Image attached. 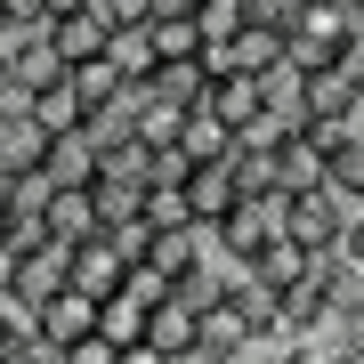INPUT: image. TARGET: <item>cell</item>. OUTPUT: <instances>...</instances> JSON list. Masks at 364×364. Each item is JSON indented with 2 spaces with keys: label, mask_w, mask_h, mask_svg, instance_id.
<instances>
[{
  "label": "cell",
  "mask_w": 364,
  "mask_h": 364,
  "mask_svg": "<svg viewBox=\"0 0 364 364\" xmlns=\"http://www.w3.org/2000/svg\"><path fill=\"white\" fill-rule=\"evenodd\" d=\"M340 251H348V259H364V203L348 210V235H340Z\"/></svg>",
  "instance_id": "7402d4cb"
},
{
  "label": "cell",
  "mask_w": 364,
  "mask_h": 364,
  "mask_svg": "<svg viewBox=\"0 0 364 364\" xmlns=\"http://www.w3.org/2000/svg\"><path fill=\"white\" fill-rule=\"evenodd\" d=\"M0 25H9V0H0Z\"/></svg>",
  "instance_id": "cb8c5ba5"
},
{
  "label": "cell",
  "mask_w": 364,
  "mask_h": 364,
  "mask_svg": "<svg viewBox=\"0 0 364 364\" xmlns=\"http://www.w3.org/2000/svg\"><path fill=\"white\" fill-rule=\"evenodd\" d=\"M105 57L122 65V81H146V73L162 65V57H154V25H114V41H105Z\"/></svg>",
  "instance_id": "9a60e30c"
},
{
  "label": "cell",
  "mask_w": 364,
  "mask_h": 364,
  "mask_svg": "<svg viewBox=\"0 0 364 364\" xmlns=\"http://www.w3.org/2000/svg\"><path fill=\"white\" fill-rule=\"evenodd\" d=\"M146 340H162L170 356H186V348H195V340H203V316L186 308L178 291H170V299H154V316H146Z\"/></svg>",
  "instance_id": "8fae6325"
},
{
  "label": "cell",
  "mask_w": 364,
  "mask_h": 364,
  "mask_svg": "<svg viewBox=\"0 0 364 364\" xmlns=\"http://www.w3.org/2000/svg\"><path fill=\"white\" fill-rule=\"evenodd\" d=\"M0 73H9V49H0Z\"/></svg>",
  "instance_id": "d4e9b609"
},
{
  "label": "cell",
  "mask_w": 364,
  "mask_h": 364,
  "mask_svg": "<svg viewBox=\"0 0 364 364\" xmlns=\"http://www.w3.org/2000/svg\"><path fill=\"white\" fill-rule=\"evenodd\" d=\"M210 41H203V16L195 9H162L154 16V57H203Z\"/></svg>",
  "instance_id": "2e32d148"
},
{
  "label": "cell",
  "mask_w": 364,
  "mask_h": 364,
  "mask_svg": "<svg viewBox=\"0 0 364 364\" xmlns=\"http://www.w3.org/2000/svg\"><path fill=\"white\" fill-rule=\"evenodd\" d=\"M210 114H219L227 130L259 122V114H267V81H259V73H210Z\"/></svg>",
  "instance_id": "ba28073f"
},
{
  "label": "cell",
  "mask_w": 364,
  "mask_h": 364,
  "mask_svg": "<svg viewBox=\"0 0 364 364\" xmlns=\"http://www.w3.org/2000/svg\"><path fill=\"white\" fill-rule=\"evenodd\" d=\"M73 90H81V105H90V122H97L105 105L130 90V81H122V65H114V57H90V65H73Z\"/></svg>",
  "instance_id": "e0dca14e"
},
{
  "label": "cell",
  "mask_w": 364,
  "mask_h": 364,
  "mask_svg": "<svg viewBox=\"0 0 364 364\" xmlns=\"http://www.w3.org/2000/svg\"><path fill=\"white\" fill-rule=\"evenodd\" d=\"M146 90L162 105H178V114H195V105H210V57H162L146 73Z\"/></svg>",
  "instance_id": "52a82bcc"
},
{
  "label": "cell",
  "mask_w": 364,
  "mask_h": 364,
  "mask_svg": "<svg viewBox=\"0 0 364 364\" xmlns=\"http://www.w3.org/2000/svg\"><path fill=\"white\" fill-rule=\"evenodd\" d=\"M275 186H284V195L324 186V138H316V130H291V138H284V154H275Z\"/></svg>",
  "instance_id": "9c48e42d"
},
{
  "label": "cell",
  "mask_w": 364,
  "mask_h": 364,
  "mask_svg": "<svg viewBox=\"0 0 364 364\" xmlns=\"http://www.w3.org/2000/svg\"><path fill=\"white\" fill-rule=\"evenodd\" d=\"M41 154H49V130H41L33 105L25 114H0V170H41Z\"/></svg>",
  "instance_id": "30bf717a"
},
{
  "label": "cell",
  "mask_w": 364,
  "mask_h": 364,
  "mask_svg": "<svg viewBox=\"0 0 364 364\" xmlns=\"http://www.w3.org/2000/svg\"><path fill=\"white\" fill-rule=\"evenodd\" d=\"M227 146H235V130L210 114V105H195V114L178 122V154L186 162H227Z\"/></svg>",
  "instance_id": "4fadbf2b"
},
{
  "label": "cell",
  "mask_w": 364,
  "mask_h": 364,
  "mask_svg": "<svg viewBox=\"0 0 364 364\" xmlns=\"http://www.w3.org/2000/svg\"><path fill=\"white\" fill-rule=\"evenodd\" d=\"M33 114H41V130H81V122H90V105H81V90H73V73L65 81H49V90H33Z\"/></svg>",
  "instance_id": "5bb4252c"
},
{
  "label": "cell",
  "mask_w": 364,
  "mask_h": 364,
  "mask_svg": "<svg viewBox=\"0 0 364 364\" xmlns=\"http://www.w3.org/2000/svg\"><path fill=\"white\" fill-rule=\"evenodd\" d=\"M41 170H49V186H97V122L57 130L49 154H41Z\"/></svg>",
  "instance_id": "5b68a950"
},
{
  "label": "cell",
  "mask_w": 364,
  "mask_h": 364,
  "mask_svg": "<svg viewBox=\"0 0 364 364\" xmlns=\"http://www.w3.org/2000/svg\"><path fill=\"white\" fill-rule=\"evenodd\" d=\"M65 364H122V340L90 332V340H73V348H65Z\"/></svg>",
  "instance_id": "ffe728a7"
},
{
  "label": "cell",
  "mask_w": 364,
  "mask_h": 364,
  "mask_svg": "<svg viewBox=\"0 0 364 364\" xmlns=\"http://www.w3.org/2000/svg\"><path fill=\"white\" fill-rule=\"evenodd\" d=\"M146 316H154V308H146L138 291H114V299H97V332H105V340H146Z\"/></svg>",
  "instance_id": "ac0fdd59"
},
{
  "label": "cell",
  "mask_w": 364,
  "mask_h": 364,
  "mask_svg": "<svg viewBox=\"0 0 364 364\" xmlns=\"http://www.w3.org/2000/svg\"><path fill=\"white\" fill-rule=\"evenodd\" d=\"M73 284L81 291H90V299H114L122 284H130V259H122V243H114V235H81V243H73Z\"/></svg>",
  "instance_id": "277c9868"
},
{
  "label": "cell",
  "mask_w": 364,
  "mask_h": 364,
  "mask_svg": "<svg viewBox=\"0 0 364 364\" xmlns=\"http://www.w3.org/2000/svg\"><path fill=\"white\" fill-rule=\"evenodd\" d=\"M9 195H16V170H0V210H9Z\"/></svg>",
  "instance_id": "603a6c76"
},
{
  "label": "cell",
  "mask_w": 364,
  "mask_h": 364,
  "mask_svg": "<svg viewBox=\"0 0 364 364\" xmlns=\"http://www.w3.org/2000/svg\"><path fill=\"white\" fill-rule=\"evenodd\" d=\"M0 275H9V284L41 308L49 291L73 284V243H57V235H49V243H33V251H16V259H0Z\"/></svg>",
  "instance_id": "3957f363"
},
{
  "label": "cell",
  "mask_w": 364,
  "mask_h": 364,
  "mask_svg": "<svg viewBox=\"0 0 364 364\" xmlns=\"http://www.w3.org/2000/svg\"><path fill=\"white\" fill-rule=\"evenodd\" d=\"M105 219H97V195L90 186H57V203H49V235L57 243H81V235H97Z\"/></svg>",
  "instance_id": "7c38bea8"
},
{
  "label": "cell",
  "mask_w": 364,
  "mask_h": 364,
  "mask_svg": "<svg viewBox=\"0 0 364 364\" xmlns=\"http://www.w3.org/2000/svg\"><path fill=\"white\" fill-rule=\"evenodd\" d=\"M284 210H291L284 186H267V195H235V210H227L210 235H219L227 259H259L267 243H284Z\"/></svg>",
  "instance_id": "6da1fadb"
},
{
  "label": "cell",
  "mask_w": 364,
  "mask_h": 364,
  "mask_svg": "<svg viewBox=\"0 0 364 364\" xmlns=\"http://www.w3.org/2000/svg\"><path fill=\"white\" fill-rule=\"evenodd\" d=\"M348 210H356V195H340V186L324 178V186H308V195H291L284 235H291L299 251H340V235H348Z\"/></svg>",
  "instance_id": "7a4b0ae2"
},
{
  "label": "cell",
  "mask_w": 364,
  "mask_h": 364,
  "mask_svg": "<svg viewBox=\"0 0 364 364\" xmlns=\"http://www.w3.org/2000/svg\"><path fill=\"white\" fill-rule=\"evenodd\" d=\"M90 332H97V299L81 291V284H65V291L41 299V340H49V348H73V340H90Z\"/></svg>",
  "instance_id": "8992f818"
},
{
  "label": "cell",
  "mask_w": 364,
  "mask_h": 364,
  "mask_svg": "<svg viewBox=\"0 0 364 364\" xmlns=\"http://www.w3.org/2000/svg\"><path fill=\"white\" fill-rule=\"evenodd\" d=\"M122 364H170L162 340H122Z\"/></svg>",
  "instance_id": "44dd1931"
},
{
  "label": "cell",
  "mask_w": 364,
  "mask_h": 364,
  "mask_svg": "<svg viewBox=\"0 0 364 364\" xmlns=\"http://www.w3.org/2000/svg\"><path fill=\"white\" fill-rule=\"evenodd\" d=\"M146 219H154V227H195V203H186V178H178V186H146Z\"/></svg>",
  "instance_id": "d6986e66"
}]
</instances>
